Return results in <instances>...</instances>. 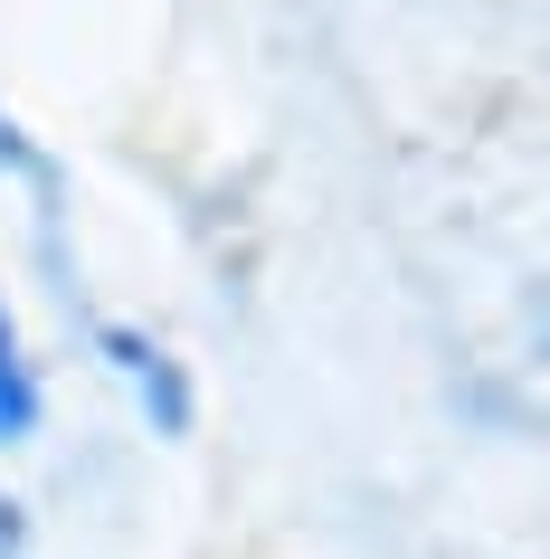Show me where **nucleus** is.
<instances>
[{"instance_id": "f257e3e1", "label": "nucleus", "mask_w": 550, "mask_h": 559, "mask_svg": "<svg viewBox=\"0 0 550 559\" xmlns=\"http://www.w3.org/2000/svg\"><path fill=\"white\" fill-rule=\"evenodd\" d=\"M38 427V370L20 352V323H10V304H0V445H30Z\"/></svg>"}]
</instances>
